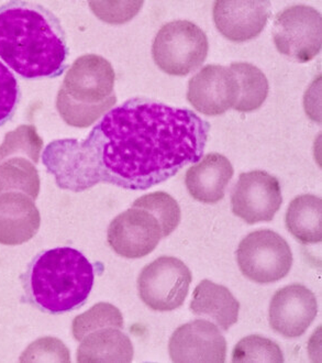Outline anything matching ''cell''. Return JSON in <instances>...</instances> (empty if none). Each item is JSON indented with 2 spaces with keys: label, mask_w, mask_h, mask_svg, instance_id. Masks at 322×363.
I'll return each mask as SVG.
<instances>
[{
  "label": "cell",
  "mask_w": 322,
  "mask_h": 363,
  "mask_svg": "<svg viewBox=\"0 0 322 363\" xmlns=\"http://www.w3.org/2000/svg\"><path fill=\"white\" fill-rule=\"evenodd\" d=\"M286 227L304 245L322 240V201L316 195H299L292 201L285 216Z\"/></svg>",
  "instance_id": "19"
},
{
  "label": "cell",
  "mask_w": 322,
  "mask_h": 363,
  "mask_svg": "<svg viewBox=\"0 0 322 363\" xmlns=\"http://www.w3.org/2000/svg\"><path fill=\"white\" fill-rule=\"evenodd\" d=\"M21 362H35V361H57V362H69V349L57 338L45 337L39 339L28 347L27 350L21 354Z\"/></svg>",
  "instance_id": "27"
},
{
  "label": "cell",
  "mask_w": 322,
  "mask_h": 363,
  "mask_svg": "<svg viewBox=\"0 0 322 363\" xmlns=\"http://www.w3.org/2000/svg\"><path fill=\"white\" fill-rule=\"evenodd\" d=\"M41 225L39 209L31 197L19 191L0 194V243L23 245L37 235Z\"/></svg>",
  "instance_id": "15"
},
{
  "label": "cell",
  "mask_w": 322,
  "mask_h": 363,
  "mask_svg": "<svg viewBox=\"0 0 322 363\" xmlns=\"http://www.w3.org/2000/svg\"><path fill=\"white\" fill-rule=\"evenodd\" d=\"M192 314L212 318L224 330H229L238 318L240 303L224 285L202 280L192 293Z\"/></svg>",
  "instance_id": "17"
},
{
  "label": "cell",
  "mask_w": 322,
  "mask_h": 363,
  "mask_svg": "<svg viewBox=\"0 0 322 363\" xmlns=\"http://www.w3.org/2000/svg\"><path fill=\"white\" fill-rule=\"evenodd\" d=\"M234 174L229 160L219 153H210L188 169L185 184L192 199L205 204H216L224 199Z\"/></svg>",
  "instance_id": "16"
},
{
  "label": "cell",
  "mask_w": 322,
  "mask_h": 363,
  "mask_svg": "<svg viewBox=\"0 0 322 363\" xmlns=\"http://www.w3.org/2000/svg\"><path fill=\"white\" fill-rule=\"evenodd\" d=\"M107 235L109 245L117 255L139 259L158 247L163 238V229L152 213L132 206L111 221Z\"/></svg>",
  "instance_id": "10"
},
{
  "label": "cell",
  "mask_w": 322,
  "mask_h": 363,
  "mask_svg": "<svg viewBox=\"0 0 322 363\" xmlns=\"http://www.w3.org/2000/svg\"><path fill=\"white\" fill-rule=\"evenodd\" d=\"M238 97V81L230 67L206 65L188 83L187 101L206 116L222 115L234 108Z\"/></svg>",
  "instance_id": "12"
},
{
  "label": "cell",
  "mask_w": 322,
  "mask_h": 363,
  "mask_svg": "<svg viewBox=\"0 0 322 363\" xmlns=\"http://www.w3.org/2000/svg\"><path fill=\"white\" fill-rule=\"evenodd\" d=\"M168 352L176 363H224L226 341L216 325L198 319L173 333Z\"/></svg>",
  "instance_id": "11"
},
{
  "label": "cell",
  "mask_w": 322,
  "mask_h": 363,
  "mask_svg": "<svg viewBox=\"0 0 322 363\" xmlns=\"http://www.w3.org/2000/svg\"><path fill=\"white\" fill-rule=\"evenodd\" d=\"M232 362H284L283 352L271 339L251 335L238 341L232 352Z\"/></svg>",
  "instance_id": "24"
},
{
  "label": "cell",
  "mask_w": 322,
  "mask_h": 363,
  "mask_svg": "<svg viewBox=\"0 0 322 363\" xmlns=\"http://www.w3.org/2000/svg\"><path fill=\"white\" fill-rule=\"evenodd\" d=\"M317 314L315 294L304 285L292 284L280 289L272 297L268 320L277 334L298 338L305 334Z\"/></svg>",
  "instance_id": "13"
},
{
  "label": "cell",
  "mask_w": 322,
  "mask_h": 363,
  "mask_svg": "<svg viewBox=\"0 0 322 363\" xmlns=\"http://www.w3.org/2000/svg\"><path fill=\"white\" fill-rule=\"evenodd\" d=\"M270 16L271 3L265 0H218L214 3V25L232 42L255 39L266 27Z\"/></svg>",
  "instance_id": "14"
},
{
  "label": "cell",
  "mask_w": 322,
  "mask_h": 363,
  "mask_svg": "<svg viewBox=\"0 0 322 363\" xmlns=\"http://www.w3.org/2000/svg\"><path fill=\"white\" fill-rule=\"evenodd\" d=\"M133 207L146 209L160 221L163 238L170 236L178 228L180 221V208L178 201L164 191H155L137 199Z\"/></svg>",
  "instance_id": "25"
},
{
  "label": "cell",
  "mask_w": 322,
  "mask_h": 363,
  "mask_svg": "<svg viewBox=\"0 0 322 363\" xmlns=\"http://www.w3.org/2000/svg\"><path fill=\"white\" fill-rule=\"evenodd\" d=\"M143 1H91L93 13L110 25H122L136 17L142 8Z\"/></svg>",
  "instance_id": "26"
},
{
  "label": "cell",
  "mask_w": 322,
  "mask_h": 363,
  "mask_svg": "<svg viewBox=\"0 0 322 363\" xmlns=\"http://www.w3.org/2000/svg\"><path fill=\"white\" fill-rule=\"evenodd\" d=\"M93 264L83 253L69 247L39 253L21 277L25 301L52 315L83 306L93 290Z\"/></svg>",
  "instance_id": "3"
},
{
  "label": "cell",
  "mask_w": 322,
  "mask_h": 363,
  "mask_svg": "<svg viewBox=\"0 0 322 363\" xmlns=\"http://www.w3.org/2000/svg\"><path fill=\"white\" fill-rule=\"evenodd\" d=\"M282 203L280 182L265 171L242 173L232 191V211L248 225L273 220Z\"/></svg>",
  "instance_id": "9"
},
{
  "label": "cell",
  "mask_w": 322,
  "mask_h": 363,
  "mask_svg": "<svg viewBox=\"0 0 322 363\" xmlns=\"http://www.w3.org/2000/svg\"><path fill=\"white\" fill-rule=\"evenodd\" d=\"M238 85V97L234 109L251 113L263 105L268 99V81L265 74L253 64L236 62L230 65Z\"/></svg>",
  "instance_id": "20"
},
{
  "label": "cell",
  "mask_w": 322,
  "mask_h": 363,
  "mask_svg": "<svg viewBox=\"0 0 322 363\" xmlns=\"http://www.w3.org/2000/svg\"><path fill=\"white\" fill-rule=\"evenodd\" d=\"M192 281V272L183 261L163 255L141 271L139 296L153 311L172 312L184 304Z\"/></svg>",
  "instance_id": "8"
},
{
  "label": "cell",
  "mask_w": 322,
  "mask_h": 363,
  "mask_svg": "<svg viewBox=\"0 0 322 363\" xmlns=\"http://www.w3.org/2000/svg\"><path fill=\"white\" fill-rule=\"evenodd\" d=\"M20 97L19 84L15 75L0 62V127L13 118Z\"/></svg>",
  "instance_id": "28"
},
{
  "label": "cell",
  "mask_w": 322,
  "mask_h": 363,
  "mask_svg": "<svg viewBox=\"0 0 322 363\" xmlns=\"http://www.w3.org/2000/svg\"><path fill=\"white\" fill-rule=\"evenodd\" d=\"M272 35L280 55L307 63L321 51V15L310 6H290L276 15Z\"/></svg>",
  "instance_id": "7"
},
{
  "label": "cell",
  "mask_w": 322,
  "mask_h": 363,
  "mask_svg": "<svg viewBox=\"0 0 322 363\" xmlns=\"http://www.w3.org/2000/svg\"><path fill=\"white\" fill-rule=\"evenodd\" d=\"M69 48L59 20L28 1L0 7V59L27 79L57 77L67 67Z\"/></svg>",
  "instance_id": "2"
},
{
  "label": "cell",
  "mask_w": 322,
  "mask_h": 363,
  "mask_svg": "<svg viewBox=\"0 0 322 363\" xmlns=\"http://www.w3.org/2000/svg\"><path fill=\"white\" fill-rule=\"evenodd\" d=\"M210 125L188 109L133 99L108 111L83 143H51L45 164L61 189L103 183L148 189L204 155Z\"/></svg>",
  "instance_id": "1"
},
{
  "label": "cell",
  "mask_w": 322,
  "mask_h": 363,
  "mask_svg": "<svg viewBox=\"0 0 322 363\" xmlns=\"http://www.w3.org/2000/svg\"><path fill=\"white\" fill-rule=\"evenodd\" d=\"M236 260L242 274L258 284L282 280L293 267V252L287 241L275 231L260 229L238 245Z\"/></svg>",
  "instance_id": "6"
},
{
  "label": "cell",
  "mask_w": 322,
  "mask_h": 363,
  "mask_svg": "<svg viewBox=\"0 0 322 363\" xmlns=\"http://www.w3.org/2000/svg\"><path fill=\"white\" fill-rule=\"evenodd\" d=\"M42 138L33 125H21L5 135L0 145V162L11 157H25L38 164L42 150Z\"/></svg>",
  "instance_id": "22"
},
{
  "label": "cell",
  "mask_w": 322,
  "mask_h": 363,
  "mask_svg": "<svg viewBox=\"0 0 322 363\" xmlns=\"http://www.w3.org/2000/svg\"><path fill=\"white\" fill-rule=\"evenodd\" d=\"M132 342L120 329L107 327L87 335L77 349V362L129 363L133 360Z\"/></svg>",
  "instance_id": "18"
},
{
  "label": "cell",
  "mask_w": 322,
  "mask_h": 363,
  "mask_svg": "<svg viewBox=\"0 0 322 363\" xmlns=\"http://www.w3.org/2000/svg\"><path fill=\"white\" fill-rule=\"evenodd\" d=\"M113 327L123 328V317L117 307L109 303H98L84 314L79 315L73 320V336L81 341L87 335L98 329Z\"/></svg>",
  "instance_id": "23"
},
{
  "label": "cell",
  "mask_w": 322,
  "mask_h": 363,
  "mask_svg": "<svg viewBox=\"0 0 322 363\" xmlns=\"http://www.w3.org/2000/svg\"><path fill=\"white\" fill-rule=\"evenodd\" d=\"M209 50L206 33L198 26L178 20L163 26L155 35V64L173 77H186L202 67Z\"/></svg>",
  "instance_id": "5"
},
{
  "label": "cell",
  "mask_w": 322,
  "mask_h": 363,
  "mask_svg": "<svg viewBox=\"0 0 322 363\" xmlns=\"http://www.w3.org/2000/svg\"><path fill=\"white\" fill-rule=\"evenodd\" d=\"M19 191L35 201L40 193V177L33 161L25 157H11L0 162V194Z\"/></svg>",
  "instance_id": "21"
},
{
  "label": "cell",
  "mask_w": 322,
  "mask_h": 363,
  "mask_svg": "<svg viewBox=\"0 0 322 363\" xmlns=\"http://www.w3.org/2000/svg\"><path fill=\"white\" fill-rule=\"evenodd\" d=\"M116 74L110 62L85 55L71 64L57 97L62 119L75 128H88L116 105Z\"/></svg>",
  "instance_id": "4"
}]
</instances>
